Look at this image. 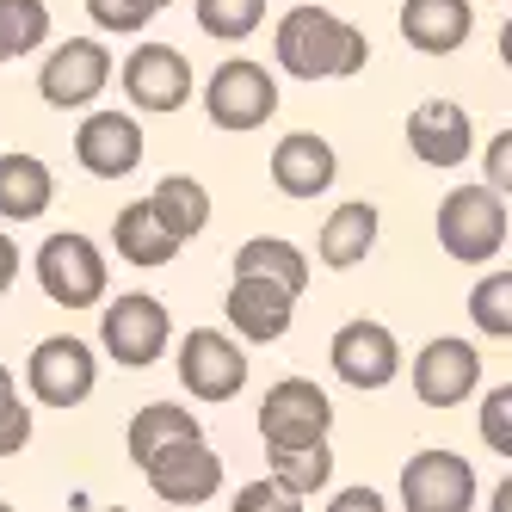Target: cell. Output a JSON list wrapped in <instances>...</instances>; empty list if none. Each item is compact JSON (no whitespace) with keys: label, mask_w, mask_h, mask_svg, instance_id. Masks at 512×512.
Wrapping results in <instances>:
<instances>
[{"label":"cell","mask_w":512,"mask_h":512,"mask_svg":"<svg viewBox=\"0 0 512 512\" xmlns=\"http://www.w3.org/2000/svg\"><path fill=\"white\" fill-rule=\"evenodd\" d=\"M272 56L290 81H352L371 62V38L352 19L327 13L321 0H297L272 25Z\"/></svg>","instance_id":"obj_1"},{"label":"cell","mask_w":512,"mask_h":512,"mask_svg":"<svg viewBox=\"0 0 512 512\" xmlns=\"http://www.w3.org/2000/svg\"><path fill=\"white\" fill-rule=\"evenodd\" d=\"M432 235H438V247H445L457 266H488L506 247V192H494V186H451L445 198H438Z\"/></svg>","instance_id":"obj_2"},{"label":"cell","mask_w":512,"mask_h":512,"mask_svg":"<svg viewBox=\"0 0 512 512\" xmlns=\"http://www.w3.org/2000/svg\"><path fill=\"white\" fill-rule=\"evenodd\" d=\"M204 112L216 130H266L272 112H278V75L266 62H253V56H229V62H216L210 68V81H204Z\"/></svg>","instance_id":"obj_3"},{"label":"cell","mask_w":512,"mask_h":512,"mask_svg":"<svg viewBox=\"0 0 512 512\" xmlns=\"http://www.w3.org/2000/svg\"><path fill=\"white\" fill-rule=\"evenodd\" d=\"M118 81H124V99L136 112H155V118L186 112L192 93H198L186 50H173V44H136L124 56V68H118Z\"/></svg>","instance_id":"obj_4"},{"label":"cell","mask_w":512,"mask_h":512,"mask_svg":"<svg viewBox=\"0 0 512 512\" xmlns=\"http://www.w3.org/2000/svg\"><path fill=\"white\" fill-rule=\"evenodd\" d=\"M167 334H173L167 303L149 297V290H124V297L105 303V315H99V340L112 352V364H124V371H149L167 352Z\"/></svg>","instance_id":"obj_5"},{"label":"cell","mask_w":512,"mask_h":512,"mask_svg":"<svg viewBox=\"0 0 512 512\" xmlns=\"http://www.w3.org/2000/svg\"><path fill=\"white\" fill-rule=\"evenodd\" d=\"M31 272H38L44 297L56 309H93V303H105V253L87 235H75V229L50 235L38 247V266H31Z\"/></svg>","instance_id":"obj_6"},{"label":"cell","mask_w":512,"mask_h":512,"mask_svg":"<svg viewBox=\"0 0 512 512\" xmlns=\"http://www.w3.org/2000/svg\"><path fill=\"white\" fill-rule=\"evenodd\" d=\"M93 383H99V358L75 334L38 340L31 358H25V389H31V401H44V408H62V414L81 408V401L93 395Z\"/></svg>","instance_id":"obj_7"},{"label":"cell","mask_w":512,"mask_h":512,"mask_svg":"<svg viewBox=\"0 0 512 512\" xmlns=\"http://www.w3.org/2000/svg\"><path fill=\"white\" fill-rule=\"evenodd\" d=\"M327 426H334V401H327V389L309 383V377H284L260 401V438H266V451L321 445Z\"/></svg>","instance_id":"obj_8"},{"label":"cell","mask_w":512,"mask_h":512,"mask_svg":"<svg viewBox=\"0 0 512 512\" xmlns=\"http://www.w3.org/2000/svg\"><path fill=\"white\" fill-rule=\"evenodd\" d=\"M105 87H112V50H105L99 38H62L44 56L38 93H44L50 112H87Z\"/></svg>","instance_id":"obj_9"},{"label":"cell","mask_w":512,"mask_h":512,"mask_svg":"<svg viewBox=\"0 0 512 512\" xmlns=\"http://www.w3.org/2000/svg\"><path fill=\"white\" fill-rule=\"evenodd\" d=\"M475 506V469L469 457L432 445L401 463V512H469Z\"/></svg>","instance_id":"obj_10"},{"label":"cell","mask_w":512,"mask_h":512,"mask_svg":"<svg viewBox=\"0 0 512 512\" xmlns=\"http://www.w3.org/2000/svg\"><path fill=\"white\" fill-rule=\"evenodd\" d=\"M482 389V352H475L463 334H438L414 352V395L426 408H463V401Z\"/></svg>","instance_id":"obj_11"},{"label":"cell","mask_w":512,"mask_h":512,"mask_svg":"<svg viewBox=\"0 0 512 512\" xmlns=\"http://www.w3.org/2000/svg\"><path fill=\"white\" fill-rule=\"evenodd\" d=\"M179 383L198 401H235L247 383V352L235 334H216V327H192L179 340Z\"/></svg>","instance_id":"obj_12"},{"label":"cell","mask_w":512,"mask_h":512,"mask_svg":"<svg viewBox=\"0 0 512 512\" xmlns=\"http://www.w3.org/2000/svg\"><path fill=\"white\" fill-rule=\"evenodd\" d=\"M223 315H229V334L253 340V346H278L297 321V290H284L278 278H253V272H235L229 297H223Z\"/></svg>","instance_id":"obj_13"},{"label":"cell","mask_w":512,"mask_h":512,"mask_svg":"<svg viewBox=\"0 0 512 512\" xmlns=\"http://www.w3.org/2000/svg\"><path fill=\"white\" fill-rule=\"evenodd\" d=\"M142 475H149V488L167 500V506H204L216 488H223V457H216L198 438H179V445L155 451L149 463H142Z\"/></svg>","instance_id":"obj_14"},{"label":"cell","mask_w":512,"mask_h":512,"mask_svg":"<svg viewBox=\"0 0 512 512\" xmlns=\"http://www.w3.org/2000/svg\"><path fill=\"white\" fill-rule=\"evenodd\" d=\"M327 364H334V377L352 383L358 395H371V389H389L395 371H401V346L383 321H346L340 334H334V352H327Z\"/></svg>","instance_id":"obj_15"},{"label":"cell","mask_w":512,"mask_h":512,"mask_svg":"<svg viewBox=\"0 0 512 512\" xmlns=\"http://www.w3.org/2000/svg\"><path fill=\"white\" fill-rule=\"evenodd\" d=\"M408 149L420 167H438V173H451L475 155V124L457 99H426L408 112Z\"/></svg>","instance_id":"obj_16"},{"label":"cell","mask_w":512,"mask_h":512,"mask_svg":"<svg viewBox=\"0 0 512 512\" xmlns=\"http://www.w3.org/2000/svg\"><path fill=\"white\" fill-rule=\"evenodd\" d=\"M75 161L93 179H130L142 167V124L130 112H87L75 130Z\"/></svg>","instance_id":"obj_17"},{"label":"cell","mask_w":512,"mask_h":512,"mask_svg":"<svg viewBox=\"0 0 512 512\" xmlns=\"http://www.w3.org/2000/svg\"><path fill=\"white\" fill-rule=\"evenodd\" d=\"M334 179H340V155H334V142H327V136H315V130L278 136V149H272V186L284 198H321V192H334Z\"/></svg>","instance_id":"obj_18"},{"label":"cell","mask_w":512,"mask_h":512,"mask_svg":"<svg viewBox=\"0 0 512 512\" xmlns=\"http://www.w3.org/2000/svg\"><path fill=\"white\" fill-rule=\"evenodd\" d=\"M377 229H383L377 204H364V198L334 204V210H327V223H321V235H315V260H321L327 272H352V266L371 260Z\"/></svg>","instance_id":"obj_19"},{"label":"cell","mask_w":512,"mask_h":512,"mask_svg":"<svg viewBox=\"0 0 512 512\" xmlns=\"http://www.w3.org/2000/svg\"><path fill=\"white\" fill-rule=\"evenodd\" d=\"M475 7L469 0H401V38L420 56H451L469 44Z\"/></svg>","instance_id":"obj_20"},{"label":"cell","mask_w":512,"mask_h":512,"mask_svg":"<svg viewBox=\"0 0 512 512\" xmlns=\"http://www.w3.org/2000/svg\"><path fill=\"white\" fill-rule=\"evenodd\" d=\"M112 247H118V260H124V266L155 272V266L179 260V247H186V241L167 229V216L155 210V198H136V204H124V210H118V223H112Z\"/></svg>","instance_id":"obj_21"},{"label":"cell","mask_w":512,"mask_h":512,"mask_svg":"<svg viewBox=\"0 0 512 512\" xmlns=\"http://www.w3.org/2000/svg\"><path fill=\"white\" fill-rule=\"evenodd\" d=\"M50 204H56V173H50V161L25 155V149L0 155V216H7V223H38Z\"/></svg>","instance_id":"obj_22"},{"label":"cell","mask_w":512,"mask_h":512,"mask_svg":"<svg viewBox=\"0 0 512 512\" xmlns=\"http://www.w3.org/2000/svg\"><path fill=\"white\" fill-rule=\"evenodd\" d=\"M204 426L192 420V408H179V401H149V408H136L130 426H124V445H130V463L142 469L155 451L179 445V438H198Z\"/></svg>","instance_id":"obj_23"},{"label":"cell","mask_w":512,"mask_h":512,"mask_svg":"<svg viewBox=\"0 0 512 512\" xmlns=\"http://www.w3.org/2000/svg\"><path fill=\"white\" fill-rule=\"evenodd\" d=\"M235 272H253V278H278L284 290H309V253L297 247V241H284V235H253V241H241V253H235Z\"/></svg>","instance_id":"obj_24"},{"label":"cell","mask_w":512,"mask_h":512,"mask_svg":"<svg viewBox=\"0 0 512 512\" xmlns=\"http://www.w3.org/2000/svg\"><path fill=\"white\" fill-rule=\"evenodd\" d=\"M149 198H155V210L167 216V229H173L179 241L204 235V223H210V192L198 186L192 173H167V179H161V186H155Z\"/></svg>","instance_id":"obj_25"},{"label":"cell","mask_w":512,"mask_h":512,"mask_svg":"<svg viewBox=\"0 0 512 512\" xmlns=\"http://www.w3.org/2000/svg\"><path fill=\"white\" fill-rule=\"evenodd\" d=\"M50 38V7L44 0H0V62L31 56Z\"/></svg>","instance_id":"obj_26"},{"label":"cell","mask_w":512,"mask_h":512,"mask_svg":"<svg viewBox=\"0 0 512 512\" xmlns=\"http://www.w3.org/2000/svg\"><path fill=\"white\" fill-rule=\"evenodd\" d=\"M198 13V31L204 38H223V44H241L266 25V0H192Z\"/></svg>","instance_id":"obj_27"},{"label":"cell","mask_w":512,"mask_h":512,"mask_svg":"<svg viewBox=\"0 0 512 512\" xmlns=\"http://www.w3.org/2000/svg\"><path fill=\"white\" fill-rule=\"evenodd\" d=\"M272 475L290 488V494H315L334 482V445H297V451H272Z\"/></svg>","instance_id":"obj_28"},{"label":"cell","mask_w":512,"mask_h":512,"mask_svg":"<svg viewBox=\"0 0 512 512\" xmlns=\"http://www.w3.org/2000/svg\"><path fill=\"white\" fill-rule=\"evenodd\" d=\"M469 321L488 340H512V272H488L482 284H469Z\"/></svg>","instance_id":"obj_29"},{"label":"cell","mask_w":512,"mask_h":512,"mask_svg":"<svg viewBox=\"0 0 512 512\" xmlns=\"http://www.w3.org/2000/svg\"><path fill=\"white\" fill-rule=\"evenodd\" d=\"M155 0H87V19L105 31V38H142L155 25Z\"/></svg>","instance_id":"obj_30"},{"label":"cell","mask_w":512,"mask_h":512,"mask_svg":"<svg viewBox=\"0 0 512 512\" xmlns=\"http://www.w3.org/2000/svg\"><path fill=\"white\" fill-rule=\"evenodd\" d=\"M475 432H482V445H488L494 457H506V463H512V383H500V389H488V395H482Z\"/></svg>","instance_id":"obj_31"},{"label":"cell","mask_w":512,"mask_h":512,"mask_svg":"<svg viewBox=\"0 0 512 512\" xmlns=\"http://www.w3.org/2000/svg\"><path fill=\"white\" fill-rule=\"evenodd\" d=\"M229 512H303V494H290L278 475H272V482H247Z\"/></svg>","instance_id":"obj_32"},{"label":"cell","mask_w":512,"mask_h":512,"mask_svg":"<svg viewBox=\"0 0 512 512\" xmlns=\"http://www.w3.org/2000/svg\"><path fill=\"white\" fill-rule=\"evenodd\" d=\"M31 445V408L19 401V383L0 389V457H13Z\"/></svg>","instance_id":"obj_33"},{"label":"cell","mask_w":512,"mask_h":512,"mask_svg":"<svg viewBox=\"0 0 512 512\" xmlns=\"http://www.w3.org/2000/svg\"><path fill=\"white\" fill-rule=\"evenodd\" d=\"M482 173H488V186H494V192H506V198H512V130H500V136L488 142Z\"/></svg>","instance_id":"obj_34"},{"label":"cell","mask_w":512,"mask_h":512,"mask_svg":"<svg viewBox=\"0 0 512 512\" xmlns=\"http://www.w3.org/2000/svg\"><path fill=\"white\" fill-rule=\"evenodd\" d=\"M327 512H389V500L377 488H340L334 500H327Z\"/></svg>","instance_id":"obj_35"},{"label":"cell","mask_w":512,"mask_h":512,"mask_svg":"<svg viewBox=\"0 0 512 512\" xmlns=\"http://www.w3.org/2000/svg\"><path fill=\"white\" fill-rule=\"evenodd\" d=\"M13 278H19V247H13V235H0V290Z\"/></svg>","instance_id":"obj_36"},{"label":"cell","mask_w":512,"mask_h":512,"mask_svg":"<svg viewBox=\"0 0 512 512\" xmlns=\"http://www.w3.org/2000/svg\"><path fill=\"white\" fill-rule=\"evenodd\" d=\"M488 512H512V475H506V482L494 488V500H488Z\"/></svg>","instance_id":"obj_37"},{"label":"cell","mask_w":512,"mask_h":512,"mask_svg":"<svg viewBox=\"0 0 512 512\" xmlns=\"http://www.w3.org/2000/svg\"><path fill=\"white\" fill-rule=\"evenodd\" d=\"M500 62H506V68H512V19H506V25H500Z\"/></svg>","instance_id":"obj_38"},{"label":"cell","mask_w":512,"mask_h":512,"mask_svg":"<svg viewBox=\"0 0 512 512\" xmlns=\"http://www.w3.org/2000/svg\"><path fill=\"white\" fill-rule=\"evenodd\" d=\"M13 383H19V377H13V371H7V364H0V389H13Z\"/></svg>","instance_id":"obj_39"},{"label":"cell","mask_w":512,"mask_h":512,"mask_svg":"<svg viewBox=\"0 0 512 512\" xmlns=\"http://www.w3.org/2000/svg\"><path fill=\"white\" fill-rule=\"evenodd\" d=\"M155 7H161V13H167V7H173V0H155Z\"/></svg>","instance_id":"obj_40"},{"label":"cell","mask_w":512,"mask_h":512,"mask_svg":"<svg viewBox=\"0 0 512 512\" xmlns=\"http://www.w3.org/2000/svg\"><path fill=\"white\" fill-rule=\"evenodd\" d=\"M105 512H130V506H105Z\"/></svg>","instance_id":"obj_41"},{"label":"cell","mask_w":512,"mask_h":512,"mask_svg":"<svg viewBox=\"0 0 512 512\" xmlns=\"http://www.w3.org/2000/svg\"><path fill=\"white\" fill-rule=\"evenodd\" d=\"M0 512H13V506H7V500H0Z\"/></svg>","instance_id":"obj_42"}]
</instances>
